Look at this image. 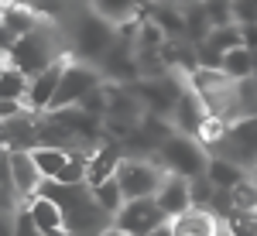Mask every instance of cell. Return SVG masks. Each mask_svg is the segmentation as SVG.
<instances>
[{"mask_svg": "<svg viewBox=\"0 0 257 236\" xmlns=\"http://www.w3.org/2000/svg\"><path fill=\"white\" fill-rule=\"evenodd\" d=\"M209 35H213V21H209V14H206L202 0L192 4V7H185V38L192 41V45H202Z\"/></svg>", "mask_w": 257, "mask_h": 236, "instance_id": "cell-22", "label": "cell"}, {"mask_svg": "<svg viewBox=\"0 0 257 236\" xmlns=\"http://www.w3.org/2000/svg\"><path fill=\"white\" fill-rule=\"evenodd\" d=\"M93 195H96V202L103 205V212H110L113 219H117V216H120V209L127 205V195H123V188H120L117 178H110V181L96 185V188H93Z\"/></svg>", "mask_w": 257, "mask_h": 236, "instance_id": "cell-24", "label": "cell"}, {"mask_svg": "<svg viewBox=\"0 0 257 236\" xmlns=\"http://www.w3.org/2000/svg\"><path fill=\"white\" fill-rule=\"evenodd\" d=\"M48 236H79V233H72V229H55V233H48Z\"/></svg>", "mask_w": 257, "mask_h": 236, "instance_id": "cell-36", "label": "cell"}, {"mask_svg": "<svg viewBox=\"0 0 257 236\" xmlns=\"http://www.w3.org/2000/svg\"><path fill=\"white\" fill-rule=\"evenodd\" d=\"M28 209H31V216H35V222L41 226V233H55V229H65V216H62V205L55 202V198L48 195H35L31 202H24Z\"/></svg>", "mask_w": 257, "mask_h": 236, "instance_id": "cell-17", "label": "cell"}, {"mask_svg": "<svg viewBox=\"0 0 257 236\" xmlns=\"http://www.w3.org/2000/svg\"><path fill=\"white\" fill-rule=\"evenodd\" d=\"M4 216L11 219V233L14 236H45L41 226L35 222V216H31V209H28L24 202L18 205V212H4Z\"/></svg>", "mask_w": 257, "mask_h": 236, "instance_id": "cell-27", "label": "cell"}, {"mask_svg": "<svg viewBox=\"0 0 257 236\" xmlns=\"http://www.w3.org/2000/svg\"><path fill=\"white\" fill-rule=\"evenodd\" d=\"M155 202L161 205V212L168 219L182 216V212H189L192 209V185H189V178H178V175H168L165 181H161L158 195H155Z\"/></svg>", "mask_w": 257, "mask_h": 236, "instance_id": "cell-14", "label": "cell"}, {"mask_svg": "<svg viewBox=\"0 0 257 236\" xmlns=\"http://www.w3.org/2000/svg\"><path fill=\"white\" fill-rule=\"evenodd\" d=\"M117 41V24L103 21L99 14H93L89 7L82 11L76 24H72V38H69V48H72V59L86 62V65H96L106 59V52L113 48Z\"/></svg>", "mask_w": 257, "mask_h": 236, "instance_id": "cell-2", "label": "cell"}, {"mask_svg": "<svg viewBox=\"0 0 257 236\" xmlns=\"http://www.w3.org/2000/svg\"><path fill=\"white\" fill-rule=\"evenodd\" d=\"M189 185H192V209H213L219 188L209 181V175L196 178V181H189Z\"/></svg>", "mask_w": 257, "mask_h": 236, "instance_id": "cell-31", "label": "cell"}, {"mask_svg": "<svg viewBox=\"0 0 257 236\" xmlns=\"http://www.w3.org/2000/svg\"><path fill=\"white\" fill-rule=\"evenodd\" d=\"M172 229H175V236H230L226 222L213 209H189L172 219Z\"/></svg>", "mask_w": 257, "mask_h": 236, "instance_id": "cell-13", "label": "cell"}, {"mask_svg": "<svg viewBox=\"0 0 257 236\" xmlns=\"http://www.w3.org/2000/svg\"><path fill=\"white\" fill-rule=\"evenodd\" d=\"M99 236H127V233H123V229H117V226H110L106 233H99Z\"/></svg>", "mask_w": 257, "mask_h": 236, "instance_id": "cell-35", "label": "cell"}, {"mask_svg": "<svg viewBox=\"0 0 257 236\" xmlns=\"http://www.w3.org/2000/svg\"><path fill=\"white\" fill-rule=\"evenodd\" d=\"M41 147V117L21 113L14 120H4V151H35Z\"/></svg>", "mask_w": 257, "mask_h": 236, "instance_id": "cell-12", "label": "cell"}, {"mask_svg": "<svg viewBox=\"0 0 257 236\" xmlns=\"http://www.w3.org/2000/svg\"><path fill=\"white\" fill-rule=\"evenodd\" d=\"M4 171H7V178H11V185H14L21 202H31L41 192L45 178H41L31 151H4Z\"/></svg>", "mask_w": 257, "mask_h": 236, "instance_id": "cell-9", "label": "cell"}, {"mask_svg": "<svg viewBox=\"0 0 257 236\" xmlns=\"http://www.w3.org/2000/svg\"><path fill=\"white\" fill-rule=\"evenodd\" d=\"M38 195H48L62 205L65 216V229L79 236H99L113 226V216L103 212V205L96 202L89 185H59V181H41Z\"/></svg>", "mask_w": 257, "mask_h": 236, "instance_id": "cell-1", "label": "cell"}, {"mask_svg": "<svg viewBox=\"0 0 257 236\" xmlns=\"http://www.w3.org/2000/svg\"><path fill=\"white\" fill-rule=\"evenodd\" d=\"M103 86V72H99L96 65H86V62H69L65 65V76H62V86L55 99H52V110L48 113H59V110H72V106H79L82 99L89 96L93 89Z\"/></svg>", "mask_w": 257, "mask_h": 236, "instance_id": "cell-5", "label": "cell"}, {"mask_svg": "<svg viewBox=\"0 0 257 236\" xmlns=\"http://www.w3.org/2000/svg\"><path fill=\"white\" fill-rule=\"evenodd\" d=\"M202 7H206L209 21H213V31L237 24V21H233V0H202Z\"/></svg>", "mask_w": 257, "mask_h": 236, "instance_id": "cell-29", "label": "cell"}, {"mask_svg": "<svg viewBox=\"0 0 257 236\" xmlns=\"http://www.w3.org/2000/svg\"><path fill=\"white\" fill-rule=\"evenodd\" d=\"M209 181L216 185V188H223V192H230V188H237L240 181H247L250 178V171H243L240 164H233V161H226V157H209Z\"/></svg>", "mask_w": 257, "mask_h": 236, "instance_id": "cell-19", "label": "cell"}, {"mask_svg": "<svg viewBox=\"0 0 257 236\" xmlns=\"http://www.w3.org/2000/svg\"><path fill=\"white\" fill-rule=\"evenodd\" d=\"M158 4H168V7H182V11H185V7H192L199 0H158Z\"/></svg>", "mask_w": 257, "mask_h": 236, "instance_id": "cell-33", "label": "cell"}, {"mask_svg": "<svg viewBox=\"0 0 257 236\" xmlns=\"http://www.w3.org/2000/svg\"><path fill=\"white\" fill-rule=\"evenodd\" d=\"M0 28H4V52H11L21 38H28L31 31H38L45 18L31 4H4V14H0Z\"/></svg>", "mask_w": 257, "mask_h": 236, "instance_id": "cell-11", "label": "cell"}, {"mask_svg": "<svg viewBox=\"0 0 257 236\" xmlns=\"http://www.w3.org/2000/svg\"><path fill=\"white\" fill-rule=\"evenodd\" d=\"M151 236H175V229H172V222H165V226H158Z\"/></svg>", "mask_w": 257, "mask_h": 236, "instance_id": "cell-34", "label": "cell"}, {"mask_svg": "<svg viewBox=\"0 0 257 236\" xmlns=\"http://www.w3.org/2000/svg\"><path fill=\"white\" fill-rule=\"evenodd\" d=\"M206 103L196 96V89L189 86V79H185V89H182V96H178L175 103V113H172V123H175V130L178 134H189V137H196V130H199V123L206 120Z\"/></svg>", "mask_w": 257, "mask_h": 236, "instance_id": "cell-15", "label": "cell"}, {"mask_svg": "<svg viewBox=\"0 0 257 236\" xmlns=\"http://www.w3.org/2000/svg\"><path fill=\"white\" fill-rule=\"evenodd\" d=\"M89 157L86 151H79V154H72L69 161H65V168L59 171V185H86V171H89Z\"/></svg>", "mask_w": 257, "mask_h": 236, "instance_id": "cell-25", "label": "cell"}, {"mask_svg": "<svg viewBox=\"0 0 257 236\" xmlns=\"http://www.w3.org/2000/svg\"><path fill=\"white\" fill-rule=\"evenodd\" d=\"M28 89H31V76H24L18 65L4 62V72H0V99H18L28 106Z\"/></svg>", "mask_w": 257, "mask_h": 236, "instance_id": "cell-20", "label": "cell"}, {"mask_svg": "<svg viewBox=\"0 0 257 236\" xmlns=\"http://www.w3.org/2000/svg\"><path fill=\"white\" fill-rule=\"evenodd\" d=\"M250 178H254V181H257V171H254V175H250Z\"/></svg>", "mask_w": 257, "mask_h": 236, "instance_id": "cell-37", "label": "cell"}, {"mask_svg": "<svg viewBox=\"0 0 257 236\" xmlns=\"http://www.w3.org/2000/svg\"><path fill=\"white\" fill-rule=\"evenodd\" d=\"M223 222H226L230 236H257V212H240V209H233Z\"/></svg>", "mask_w": 257, "mask_h": 236, "instance_id": "cell-30", "label": "cell"}, {"mask_svg": "<svg viewBox=\"0 0 257 236\" xmlns=\"http://www.w3.org/2000/svg\"><path fill=\"white\" fill-rule=\"evenodd\" d=\"M165 222H172V219L161 212V205L155 198H131L123 209H120V216L113 219V226L123 229L127 236H151L158 226Z\"/></svg>", "mask_w": 257, "mask_h": 236, "instance_id": "cell-7", "label": "cell"}, {"mask_svg": "<svg viewBox=\"0 0 257 236\" xmlns=\"http://www.w3.org/2000/svg\"><path fill=\"white\" fill-rule=\"evenodd\" d=\"M123 147L120 144H103L99 151H93V157H89V171H86V185L89 188H96V185H103V181H110V178H117L120 164H123Z\"/></svg>", "mask_w": 257, "mask_h": 236, "instance_id": "cell-16", "label": "cell"}, {"mask_svg": "<svg viewBox=\"0 0 257 236\" xmlns=\"http://www.w3.org/2000/svg\"><path fill=\"white\" fill-rule=\"evenodd\" d=\"M165 178H168V171L155 157H123V164L117 171V181L123 188V195H127V202L131 198H155Z\"/></svg>", "mask_w": 257, "mask_h": 236, "instance_id": "cell-4", "label": "cell"}, {"mask_svg": "<svg viewBox=\"0 0 257 236\" xmlns=\"http://www.w3.org/2000/svg\"><path fill=\"white\" fill-rule=\"evenodd\" d=\"M141 4H144V0H89V11L120 28V24H127V21H138Z\"/></svg>", "mask_w": 257, "mask_h": 236, "instance_id": "cell-18", "label": "cell"}, {"mask_svg": "<svg viewBox=\"0 0 257 236\" xmlns=\"http://www.w3.org/2000/svg\"><path fill=\"white\" fill-rule=\"evenodd\" d=\"M209 157L213 154H209L196 137H189V134H172V137L158 147L155 161H158L168 175L196 181V178H202L206 171H209Z\"/></svg>", "mask_w": 257, "mask_h": 236, "instance_id": "cell-3", "label": "cell"}, {"mask_svg": "<svg viewBox=\"0 0 257 236\" xmlns=\"http://www.w3.org/2000/svg\"><path fill=\"white\" fill-rule=\"evenodd\" d=\"M216 157H226V161H233L240 164L243 171H257V117H243V120H233L230 123V134L226 140L219 144Z\"/></svg>", "mask_w": 257, "mask_h": 236, "instance_id": "cell-6", "label": "cell"}, {"mask_svg": "<svg viewBox=\"0 0 257 236\" xmlns=\"http://www.w3.org/2000/svg\"><path fill=\"white\" fill-rule=\"evenodd\" d=\"M223 72L233 79V82H247V79H254L257 76L254 52H250V48H233V52H226V59H223Z\"/></svg>", "mask_w": 257, "mask_h": 236, "instance_id": "cell-21", "label": "cell"}, {"mask_svg": "<svg viewBox=\"0 0 257 236\" xmlns=\"http://www.w3.org/2000/svg\"><path fill=\"white\" fill-rule=\"evenodd\" d=\"M230 202L240 212H257V181L254 178H247V181H240L237 188H230Z\"/></svg>", "mask_w": 257, "mask_h": 236, "instance_id": "cell-28", "label": "cell"}, {"mask_svg": "<svg viewBox=\"0 0 257 236\" xmlns=\"http://www.w3.org/2000/svg\"><path fill=\"white\" fill-rule=\"evenodd\" d=\"M69 62H72V55L59 59L52 69H45L41 76L31 79V89H28V113H35V117H48L52 99H55V93H59L62 76H65V65H69Z\"/></svg>", "mask_w": 257, "mask_h": 236, "instance_id": "cell-10", "label": "cell"}, {"mask_svg": "<svg viewBox=\"0 0 257 236\" xmlns=\"http://www.w3.org/2000/svg\"><path fill=\"white\" fill-rule=\"evenodd\" d=\"M31 157H35V164H38V171L45 181H55L59 178V171L65 168V161H69V151H62V147H35L31 151Z\"/></svg>", "mask_w": 257, "mask_h": 236, "instance_id": "cell-23", "label": "cell"}, {"mask_svg": "<svg viewBox=\"0 0 257 236\" xmlns=\"http://www.w3.org/2000/svg\"><path fill=\"white\" fill-rule=\"evenodd\" d=\"M202 45H209L213 52L226 55V52H233V48H243V31H240L237 24H233V28H216Z\"/></svg>", "mask_w": 257, "mask_h": 236, "instance_id": "cell-26", "label": "cell"}, {"mask_svg": "<svg viewBox=\"0 0 257 236\" xmlns=\"http://www.w3.org/2000/svg\"><path fill=\"white\" fill-rule=\"evenodd\" d=\"M233 21H237V28L257 24V0H233Z\"/></svg>", "mask_w": 257, "mask_h": 236, "instance_id": "cell-32", "label": "cell"}, {"mask_svg": "<svg viewBox=\"0 0 257 236\" xmlns=\"http://www.w3.org/2000/svg\"><path fill=\"white\" fill-rule=\"evenodd\" d=\"M99 72H103V82H110V86H134V82H141L134 41H127V38L113 41V48L106 52V59L99 62Z\"/></svg>", "mask_w": 257, "mask_h": 236, "instance_id": "cell-8", "label": "cell"}]
</instances>
